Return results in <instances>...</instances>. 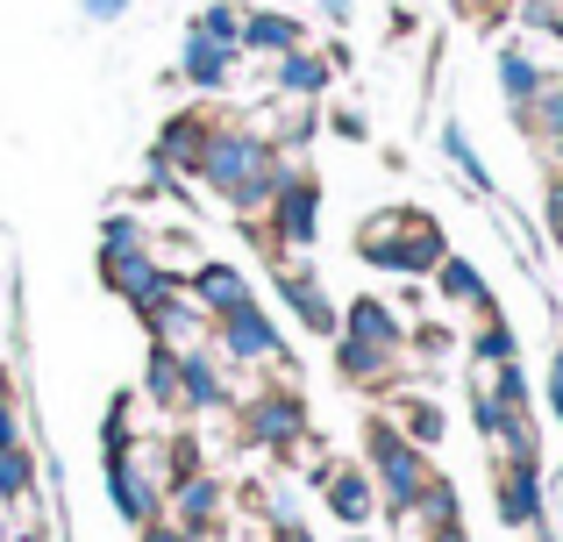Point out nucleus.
Wrapping results in <instances>:
<instances>
[{"label": "nucleus", "instance_id": "obj_8", "mask_svg": "<svg viewBox=\"0 0 563 542\" xmlns=\"http://www.w3.org/2000/svg\"><path fill=\"white\" fill-rule=\"evenodd\" d=\"M493 515L499 529H550V472L542 464H493Z\"/></svg>", "mask_w": 563, "mask_h": 542}, {"label": "nucleus", "instance_id": "obj_46", "mask_svg": "<svg viewBox=\"0 0 563 542\" xmlns=\"http://www.w3.org/2000/svg\"><path fill=\"white\" fill-rule=\"evenodd\" d=\"M528 542H556V535H550V529H536V535H528Z\"/></svg>", "mask_w": 563, "mask_h": 542}, {"label": "nucleus", "instance_id": "obj_19", "mask_svg": "<svg viewBox=\"0 0 563 542\" xmlns=\"http://www.w3.org/2000/svg\"><path fill=\"white\" fill-rule=\"evenodd\" d=\"M343 335H357V343H378V350H393V357H407V314H399L385 292H357V300H343Z\"/></svg>", "mask_w": 563, "mask_h": 542}, {"label": "nucleus", "instance_id": "obj_31", "mask_svg": "<svg viewBox=\"0 0 563 542\" xmlns=\"http://www.w3.org/2000/svg\"><path fill=\"white\" fill-rule=\"evenodd\" d=\"M192 29H200V36H214V43H235V51H243V8H235V0H207V8L192 14Z\"/></svg>", "mask_w": 563, "mask_h": 542}, {"label": "nucleus", "instance_id": "obj_11", "mask_svg": "<svg viewBox=\"0 0 563 542\" xmlns=\"http://www.w3.org/2000/svg\"><path fill=\"white\" fill-rule=\"evenodd\" d=\"M272 292L292 307V321H300L307 335H321V343H335V335H343V307L329 300V286H321L307 265H272Z\"/></svg>", "mask_w": 563, "mask_h": 542}, {"label": "nucleus", "instance_id": "obj_45", "mask_svg": "<svg viewBox=\"0 0 563 542\" xmlns=\"http://www.w3.org/2000/svg\"><path fill=\"white\" fill-rule=\"evenodd\" d=\"M550 165H556V179H563V136L550 143Z\"/></svg>", "mask_w": 563, "mask_h": 542}, {"label": "nucleus", "instance_id": "obj_34", "mask_svg": "<svg viewBox=\"0 0 563 542\" xmlns=\"http://www.w3.org/2000/svg\"><path fill=\"white\" fill-rule=\"evenodd\" d=\"M450 343H456V335L442 329V321H428V329H407V350H413V357H450Z\"/></svg>", "mask_w": 563, "mask_h": 542}, {"label": "nucleus", "instance_id": "obj_17", "mask_svg": "<svg viewBox=\"0 0 563 542\" xmlns=\"http://www.w3.org/2000/svg\"><path fill=\"white\" fill-rule=\"evenodd\" d=\"M235 65H243L235 43H214V36H200V29H186V43H179V86H192V93H229Z\"/></svg>", "mask_w": 563, "mask_h": 542}, {"label": "nucleus", "instance_id": "obj_12", "mask_svg": "<svg viewBox=\"0 0 563 542\" xmlns=\"http://www.w3.org/2000/svg\"><path fill=\"white\" fill-rule=\"evenodd\" d=\"M186 272H172L157 251H100V286L114 292V300H129V307H143V300H157V292H172Z\"/></svg>", "mask_w": 563, "mask_h": 542}, {"label": "nucleus", "instance_id": "obj_20", "mask_svg": "<svg viewBox=\"0 0 563 542\" xmlns=\"http://www.w3.org/2000/svg\"><path fill=\"white\" fill-rule=\"evenodd\" d=\"M329 86H335V65H329V51H286V57H272V93L278 100H329Z\"/></svg>", "mask_w": 563, "mask_h": 542}, {"label": "nucleus", "instance_id": "obj_4", "mask_svg": "<svg viewBox=\"0 0 563 542\" xmlns=\"http://www.w3.org/2000/svg\"><path fill=\"white\" fill-rule=\"evenodd\" d=\"M100 478H108V500L129 529H151L165 515V493H172V464H165V435H136L129 450H108L100 457Z\"/></svg>", "mask_w": 563, "mask_h": 542}, {"label": "nucleus", "instance_id": "obj_35", "mask_svg": "<svg viewBox=\"0 0 563 542\" xmlns=\"http://www.w3.org/2000/svg\"><path fill=\"white\" fill-rule=\"evenodd\" d=\"M329 129H335L343 143H364V136H372V122H364L357 108H335V114H329Z\"/></svg>", "mask_w": 563, "mask_h": 542}, {"label": "nucleus", "instance_id": "obj_43", "mask_svg": "<svg viewBox=\"0 0 563 542\" xmlns=\"http://www.w3.org/2000/svg\"><path fill=\"white\" fill-rule=\"evenodd\" d=\"M478 8H485V14H514V0H478Z\"/></svg>", "mask_w": 563, "mask_h": 542}, {"label": "nucleus", "instance_id": "obj_13", "mask_svg": "<svg viewBox=\"0 0 563 542\" xmlns=\"http://www.w3.org/2000/svg\"><path fill=\"white\" fill-rule=\"evenodd\" d=\"M493 79H499V100H507V108H514V122H521V114L536 108V93H542V86L556 79V65H550V57L536 51V43L507 36V43H499V51H493Z\"/></svg>", "mask_w": 563, "mask_h": 542}, {"label": "nucleus", "instance_id": "obj_26", "mask_svg": "<svg viewBox=\"0 0 563 542\" xmlns=\"http://www.w3.org/2000/svg\"><path fill=\"white\" fill-rule=\"evenodd\" d=\"M36 478H43V457H36L29 443L0 450V507H22V500H36Z\"/></svg>", "mask_w": 563, "mask_h": 542}, {"label": "nucleus", "instance_id": "obj_28", "mask_svg": "<svg viewBox=\"0 0 563 542\" xmlns=\"http://www.w3.org/2000/svg\"><path fill=\"white\" fill-rule=\"evenodd\" d=\"M442 157H450V165H456V179H464L471 193H493V172H485L478 143L464 136V122H442Z\"/></svg>", "mask_w": 563, "mask_h": 542}, {"label": "nucleus", "instance_id": "obj_22", "mask_svg": "<svg viewBox=\"0 0 563 542\" xmlns=\"http://www.w3.org/2000/svg\"><path fill=\"white\" fill-rule=\"evenodd\" d=\"M399 364H407V357H393V350H378V343L335 335V378H343V386H357V392H385L399 378Z\"/></svg>", "mask_w": 563, "mask_h": 542}, {"label": "nucleus", "instance_id": "obj_2", "mask_svg": "<svg viewBox=\"0 0 563 542\" xmlns=\"http://www.w3.org/2000/svg\"><path fill=\"white\" fill-rule=\"evenodd\" d=\"M357 257L385 278H435V265L450 257V236L428 208H378L357 222Z\"/></svg>", "mask_w": 563, "mask_h": 542}, {"label": "nucleus", "instance_id": "obj_3", "mask_svg": "<svg viewBox=\"0 0 563 542\" xmlns=\"http://www.w3.org/2000/svg\"><path fill=\"white\" fill-rule=\"evenodd\" d=\"M364 472H372V486H378V515L399 521V515H413V500L428 493L435 457H428L421 443H407V435L393 429V414H372L364 421Z\"/></svg>", "mask_w": 563, "mask_h": 542}, {"label": "nucleus", "instance_id": "obj_1", "mask_svg": "<svg viewBox=\"0 0 563 542\" xmlns=\"http://www.w3.org/2000/svg\"><path fill=\"white\" fill-rule=\"evenodd\" d=\"M286 165H292V157L278 151L264 129H250V122H221L214 136H207L200 172H192V179H200L229 214L257 222V214L272 208V193H278V179H286Z\"/></svg>", "mask_w": 563, "mask_h": 542}, {"label": "nucleus", "instance_id": "obj_39", "mask_svg": "<svg viewBox=\"0 0 563 542\" xmlns=\"http://www.w3.org/2000/svg\"><path fill=\"white\" fill-rule=\"evenodd\" d=\"M136 542H192V535L179 529V521H165V515H157L151 529H136Z\"/></svg>", "mask_w": 563, "mask_h": 542}, {"label": "nucleus", "instance_id": "obj_15", "mask_svg": "<svg viewBox=\"0 0 563 542\" xmlns=\"http://www.w3.org/2000/svg\"><path fill=\"white\" fill-rule=\"evenodd\" d=\"M214 114L207 108H179V114H165L157 122V143H151V165H165L172 179H192L200 172V151H207V136H214Z\"/></svg>", "mask_w": 563, "mask_h": 542}, {"label": "nucleus", "instance_id": "obj_40", "mask_svg": "<svg viewBox=\"0 0 563 542\" xmlns=\"http://www.w3.org/2000/svg\"><path fill=\"white\" fill-rule=\"evenodd\" d=\"M272 542H321L307 521H272Z\"/></svg>", "mask_w": 563, "mask_h": 542}, {"label": "nucleus", "instance_id": "obj_24", "mask_svg": "<svg viewBox=\"0 0 563 542\" xmlns=\"http://www.w3.org/2000/svg\"><path fill=\"white\" fill-rule=\"evenodd\" d=\"M385 414H393V429L407 435V443H421L428 457H435L442 435H450V414H442V400H428V392H393Z\"/></svg>", "mask_w": 563, "mask_h": 542}, {"label": "nucleus", "instance_id": "obj_25", "mask_svg": "<svg viewBox=\"0 0 563 542\" xmlns=\"http://www.w3.org/2000/svg\"><path fill=\"white\" fill-rule=\"evenodd\" d=\"M136 400H151L157 414H186V400H179V350L151 343V357H143V378H136Z\"/></svg>", "mask_w": 563, "mask_h": 542}, {"label": "nucleus", "instance_id": "obj_21", "mask_svg": "<svg viewBox=\"0 0 563 542\" xmlns=\"http://www.w3.org/2000/svg\"><path fill=\"white\" fill-rule=\"evenodd\" d=\"M307 43V22L300 14H286V8H243V57H286V51H300Z\"/></svg>", "mask_w": 563, "mask_h": 542}, {"label": "nucleus", "instance_id": "obj_18", "mask_svg": "<svg viewBox=\"0 0 563 542\" xmlns=\"http://www.w3.org/2000/svg\"><path fill=\"white\" fill-rule=\"evenodd\" d=\"M179 400H186V414H221L229 407V364L214 357V343L179 350Z\"/></svg>", "mask_w": 563, "mask_h": 542}, {"label": "nucleus", "instance_id": "obj_7", "mask_svg": "<svg viewBox=\"0 0 563 542\" xmlns=\"http://www.w3.org/2000/svg\"><path fill=\"white\" fill-rule=\"evenodd\" d=\"M307 400L292 386H264V392H250L243 400V443L250 450H272V457H286V450H300L307 443Z\"/></svg>", "mask_w": 563, "mask_h": 542}, {"label": "nucleus", "instance_id": "obj_5", "mask_svg": "<svg viewBox=\"0 0 563 542\" xmlns=\"http://www.w3.org/2000/svg\"><path fill=\"white\" fill-rule=\"evenodd\" d=\"M321 200H329V193H321V179L300 165V157H292L286 179H278V193H272V208L257 214L264 236L278 243V257H286V251H292V257L314 251V236H321Z\"/></svg>", "mask_w": 563, "mask_h": 542}, {"label": "nucleus", "instance_id": "obj_30", "mask_svg": "<svg viewBox=\"0 0 563 542\" xmlns=\"http://www.w3.org/2000/svg\"><path fill=\"white\" fill-rule=\"evenodd\" d=\"M136 407H143L136 392H114V400H108V414H100V457L136 443Z\"/></svg>", "mask_w": 563, "mask_h": 542}, {"label": "nucleus", "instance_id": "obj_38", "mask_svg": "<svg viewBox=\"0 0 563 542\" xmlns=\"http://www.w3.org/2000/svg\"><path fill=\"white\" fill-rule=\"evenodd\" d=\"M542 222H550V236L563 243V179H550V193H542Z\"/></svg>", "mask_w": 563, "mask_h": 542}, {"label": "nucleus", "instance_id": "obj_29", "mask_svg": "<svg viewBox=\"0 0 563 542\" xmlns=\"http://www.w3.org/2000/svg\"><path fill=\"white\" fill-rule=\"evenodd\" d=\"M100 251H157V236H151L143 214L114 208V214H100Z\"/></svg>", "mask_w": 563, "mask_h": 542}, {"label": "nucleus", "instance_id": "obj_41", "mask_svg": "<svg viewBox=\"0 0 563 542\" xmlns=\"http://www.w3.org/2000/svg\"><path fill=\"white\" fill-rule=\"evenodd\" d=\"M350 14H357V0H321V22H335V29H343Z\"/></svg>", "mask_w": 563, "mask_h": 542}, {"label": "nucleus", "instance_id": "obj_37", "mask_svg": "<svg viewBox=\"0 0 563 542\" xmlns=\"http://www.w3.org/2000/svg\"><path fill=\"white\" fill-rule=\"evenodd\" d=\"M129 8H136V0H79V14H86V22H122Z\"/></svg>", "mask_w": 563, "mask_h": 542}, {"label": "nucleus", "instance_id": "obj_36", "mask_svg": "<svg viewBox=\"0 0 563 542\" xmlns=\"http://www.w3.org/2000/svg\"><path fill=\"white\" fill-rule=\"evenodd\" d=\"M542 400H550V414L563 421V343H556V357H550V378H542Z\"/></svg>", "mask_w": 563, "mask_h": 542}, {"label": "nucleus", "instance_id": "obj_9", "mask_svg": "<svg viewBox=\"0 0 563 542\" xmlns=\"http://www.w3.org/2000/svg\"><path fill=\"white\" fill-rule=\"evenodd\" d=\"M314 493H321V507H329V521L343 535H364L378 521V486H372V472L364 464H314Z\"/></svg>", "mask_w": 563, "mask_h": 542}, {"label": "nucleus", "instance_id": "obj_23", "mask_svg": "<svg viewBox=\"0 0 563 542\" xmlns=\"http://www.w3.org/2000/svg\"><path fill=\"white\" fill-rule=\"evenodd\" d=\"M435 292H442V307H471V314H499V300H493V278H485L478 265H471V257H442L435 265Z\"/></svg>", "mask_w": 563, "mask_h": 542}, {"label": "nucleus", "instance_id": "obj_6", "mask_svg": "<svg viewBox=\"0 0 563 542\" xmlns=\"http://www.w3.org/2000/svg\"><path fill=\"white\" fill-rule=\"evenodd\" d=\"M214 357L235 364V372H272V364H286V329L264 300H250L214 321Z\"/></svg>", "mask_w": 563, "mask_h": 542}, {"label": "nucleus", "instance_id": "obj_32", "mask_svg": "<svg viewBox=\"0 0 563 542\" xmlns=\"http://www.w3.org/2000/svg\"><path fill=\"white\" fill-rule=\"evenodd\" d=\"M514 22L542 43H563V0H514Z\"/></svg>", "mask_w": 563, "mask_h": 542}, {"label": "nucleus", "instance_id": "obj_47", "mask_svg": "<svg viewBox=\"0 0 563 542\" xmlns=\"http://www.w3.org/2000/svg\"><path fill=\"white\" fill-rule=\"evenodd\" d=\"M343 542H378V535H343Z\"/></svg>", "mask_w": 563, "mask_h": 542}, {"label": "nucleus", "instance_id": "obj_42", "mask_svg": "<svg viewBox=\"0 0 563 542\" xmlns=\"http://www.w3.org/2000/svg\"><path fill=\"white\" fill-rule=\"evenodd\" d=\"M428 542H471V529H464V521H456V529H435Z\"/></svg>", "mask_w": 563, "mask_h": 542}, {"label": "nucleus", "instance_id": "obj_27", "mask_svg": "<svg viewBox=\"0 0 563 542\" xmlns=\"http://www.w3.org/2000/svg\"><path fill=\"white\" fill-rule=\"evenodd\" d=\"M514 357H521V335H514V321H507V314H485L478 335H471V364H478V372H493V364H514Z\"/></svg>", "mask_w": 563, "mask_h": 542}, {"label": "nucleus", "instance_id": "obj_33", "mask_svg": "<svg viewBox=\"0 0 563 542\" xmlns=\"http://www.w3.org/2000/svg\"><path fill=\"white\" fill-rule=\"evenodd\" d=\"M521 129H536V136H563V79H550V86H542V93H536V108H528L521 114Z\"/></svg>", "mask_w": 563, "mask_h": 542}, {"label": "nucleus", "instance_id": "obj_10", "mask_svg": "<svg viewBox=\"0 0 563 542\" xmlns=\"http://www.w3.org/2000/svg\"><path fill=\"white\" fill-rule=\"evenodd\" d=\"M136 314H143V329H151V343H165V350H200V343H214V321L200 314V300L186 292V278H179L172 292H157V300H143Z\"/></svg>", "mask_w": 563, "mask_h": 542}, {"label": "nucleus", "instance_id": "obj_14", "mask_svg": "<svg viewBox=\"0 0 563 542\" xmlns=\"http://www.w3.org/2000/svg\"><path fill=\"white\" fill-rule=\"evenodd\" d=\"M165 521H179V529H186L192 542L221 535V521H229V486H221L214 472H192V478H179V486L165 493Z\"/></svg>", "mask_w": 563, "mask_h": 542}, {"label": "nucleus", "instance_id": "obj_16", "mask_svg": "<svg viewBox=\"0 0 563 542\" xmlns=\"http://www.w3.org/2000/svg\"><path fill=\"white\" fill-rule=\"evenodd\" d=\"M186 292L200 300V314H207V321H221V314H235V307L257 300L250 272H243V265H229V257H200V265L186 272Z\"/></svg>", "mask_w": 563, "mask_h": 542}, {"label": "nucleus", "instance_id": "obj_48", "mask_svg": "<svg viewBox=\"0 0 563 542\" xmlns=\"http://www.w3.org/2000/svg\"><path fill=\"white\" fill-rule=\"evenodd\" d=\"M0 300H8V272H0Z\"/></svg>", "mask_w": 563, "mask_h": 542}, {"label": "nucleus", "instance_id": "obj_44", "mask_svg": "<svg viewBox=\"0 0 563 542\" xmlns=\"http://www.w3.org/2000/svg\"><path fill=\"white\" fill-rule=\"evenodd\" d=\"M14 542H51V529H22V535H14Z\"/></svg>", "mask_w": 563, "mask_h": 542}]
</instances>
